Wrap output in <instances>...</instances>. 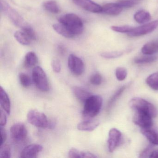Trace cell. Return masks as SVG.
I'll use <instances>...</instances> for the list:
<instances>
[{"instance_id": "cell-37", "label": "cell", "mask_w": 158, "mask_h": 158, "mask_svg": "<svg viewBox=\"0 0 158 158\" xmlns=\"http://www.w3.org/2000/svg\"><path fill=\"white\" fill-rule=\"evenodd\" d=\"M140 157L158 158V149H154L151 151L149 149H147L141 153Z\"/></svg>"}, {"instance_id": "cell-24", "label": "cell", "mask_w": 158, "mask_h": 158, "mask_svg": "<svg viewBox=\"0 0 158 158\" xmlns=\"http://www.w3.org/2000/svg\"><path fill=\"white\" fill-rule=\"evenodd\" d=\"M14 37L21 45L27 46L31 43V40L22 30L16 31L14 34Z\"/></svg>"}, {"instance_id": "cell-31", "label": "cell", "mask_w": 158, "mask_h": 158, "mask_svg": "<svg viewBox=\"0 0 158 158\" xmlns=\"http://www.w3.org/2000/svg\"><path fill=\"white\" fill-rule=\"evenodd\" d=\"M22 30L27 36L31 40H36V35L34 29L28 25H27L22 28Z\"/></svg>"}, {"instance_id": "cell-30", "label": "cell", "mask_w": 158, "mask_h": 158, "mask_svg": "<svg viewBox=\"0 0 158 158\" xmlns=\"http://www.w3.org/2000/svg\"><path fill=\"white\" fill-rule=\"evenodd\" d=\"M157 59V57L155 56H145V57L136 58L135 60V63L137 64H145L153 62L156 61Z\"/></svg>"}, {"instance_id": "cell-3", "label": "cell", "mask_w": 158, "mask_h": 158, "mask_svg": "<svg viewBox=\"0 0 158 158\" xmlns=\"http://www.w3.org/2000/svg\"><path fill=\"white\" fill-rule=\"evenodd\" d=\"M27 119L28 123L39 128L51 129L54 127V124L49 121L46 114L37 110H29Z\"/></svg>"}, {"instance_id": "cell-14", "label": "cell", "mask_w": 158, "mask_h": 158, "mask_svg": "<svg viewBox=\"0 0 158 158\" xmlns=\"http://www.w3.org/2000/svg\"><path fill=\"white\" fill-rule=\"evenodd\" d=\"M141 133L147 138V139L152 144L158 145V131L150 127L141 128Z\"/></svg>"}, {"instance_id": "cell-5", "label": "cell", "mask_w": 158, "mask_h": 158, "mask_svg": "<svg viewBox=\"0 0 158 158\" xmlns=\"http://www.w3.org/2000/svg\"><path fill=\"white\" fill-rule=\"evenodd\" d=\"M33 82L38 89L43 92L49 90L48 81L46 73L41 67L36 66L32 72Z\"/></svg>"}, {"instance_id": "cell-7", "label": "cell", "mask_w": 158, "mask_h": 158, "mask_svg": "<svg viewBox=\"0 0 158 158\" xmlns=\"http://www.w3.org/2000/svg\"><path fill=\"white\" fill-rule=\"evenodd\" d=\"M134 111L133 121L134 123L141 128L150 127L153 124V117L147 113L139 110Z\"/></svg>"}, {"instance_id": "cell-19", "label": "cell", "mask_w": 158, "mask_h": 158, "mask_svg": "<svg viewBox=\"0 0 158 158\" xmlns=\"http://www.w3.org/2000/svg\"><path fill=\"white\" fill-rule=\"evenodd\" d=\"M68 156L70 158H96L98 157L91 152L82 151H80L75 148H72L69 150Z\"/></svg>"}, {"instance_id": "cell-22", "label": "cell", "mask_w": 158, "mask_h": 158, "mask_svg": "<svg viewBox=\"0 0 158 158\" xmlns=\"http://www.w3.org/2000/svg\"><path fill=\"white\" fill-rule=\"evenodd\" d=\"M38 62L36 54L33 52H27L25 57L24 65L26 68H31L36 65Z\"/></svg>"}, {"instance_id": "cell-8", "label": "cell", "mask_w": 158, "mask_h": 158, "mask_svg": "<svg viewBox=\"0 0 158 158\" xmlns=\"http://www.w3.org/2000/svg\"><path fill=\"white\" fill-rule=\"evenodd\" d=\"M158 27V21L155 20L141 26L135 27L131 32L127 34V35L131 37L142 36L153 32Z\"/></svg>"}, {"instance_id": "cell-10", "label": "cell", "mask_w": 158, "mask_h": 158, "mask_svg": "<svg viewBox=\"0 0 158 158\" xmlns=\"http://www.w3.org/2000/svg\"><path fill=\"white\" fill-rule=\"evenodd\" d=\"M10 132L12 139L16 142L23 141L27 136V129L24 124L22 123L14 124L10 127Z\"/></svg>"}, {"instance_id": "cell-17", "label": "cell", "mask_w": 158, "mask_h": 158, "mask_svg": "<svg viewBox=\"0 0 158 158\" xmlns=\"http://www.w3.org/2000/svg\"><path fill=\"white\" fill-rule=\"evenodd\" d=\"M0 104L3 110L8 114H10V101L8 94L2 86L0 88Z\"/></svg>"}, {"instance_id": "cell-39", "label": "cell", "mask_w": 158, "mask_h": 158, "mask_svg": "<svg viewBox=\"0 0 158 158\" xmlns=\"http://www.w3.org/2000/svg\"><path fill=\"white\" fill-rule=\"evenodd\" d=\"M0 132H1V144H0V147L4 145L7 139V133L6 130L4 128L1 126V129H0Z\"/></svg>"}, {"instance_id": "cell-36", "label": "cell", "mask_w": 158, "mask_h": 158, "mask_svg": "<svg viewBox=\"0 0 158 158\" xmlns=\"http://www.w3.org/2000/svg\"><path fill=\"white\" fill-rule=\"evenodd\" d=\"M102 77L101 75L98 73H96L90 77L89 82L94 85H99L102 83Z\"/></svg>"}, {"instance_id": "cell-26", "label": "cell", "mask_w": 158, "mask_h": 158, "mask_svg": "<svg viewBox=\"0 0 158 158\" xmlns=\"http://www.w3.org/2000/svg\"><path fill=\"white\" fill-rule=\"evenodd\" d=\"M44 9L52 14H58L60 12V9L57 2L54 0H50L46 2L43 4Z\"/></svg>"}, {"instance_id": "cell-21", "label": "cell", "mask_w": 158, "mask_h": 158, "mask_svg": "<svg viewBox=\"0 0 158 158\" xmlns=\"http://www.w3.org/2000/svg\"><path fill=\"white\" fill-rule=\"evenodd\" d=\"M158 52V40L148 42L145 44L141 48V52L145 55H152Z\"/></svg>"}, {"instance_id": "cell-28", "label": "cell", "mask_w": 158, "mask_h": 158, "mask_svg": "<svg viewBox=\"0 0 158 158\" xmlns=\"http://www.w3.org/2000/svg\"><path fill=\"white\" fill-rule=\"evenodd\" d=\"M141 0H118L117 3L123 8H130L138 4Z\"/></svg>"}, {"instance_id": "cell-1", "label": "cell", "mask_w": 158, "mask_h": 158, "mask_svg": "<svg viewBox=\"0 0 158 158\" xmlns=\"http://www.w3.org/2000/svg\"><path fill=\"white\" fill-rule=\"evenodd\" d=\"M102 97L99 95H92L84 103L82 112L83 117L86 120L91 119L98 114L102 105Z\"/></svg>"}, {"instance_id": "cell-32", "label": "cell", "mask_w": 158, "mask_h": 158, "mask_svg": "<svg viewBox=\"0 0 158 158\" xmlns=\"http://www.w3.org/2000/svg\"><path fill=\"white\" fill-rule=\"evenodd\" d=\"M135 27L130 26H112L111 28L114 32L121 33H129L134 29Z\"/></svg>"}, {"instance_id": "cell-12", "label": "cell", "mask_w": 158, "mask_h": 158, "mask_svg": "<svg viewBox=\"0 0 158 158\" xmlns=\"http://www.w3.org/2000/svg\"><path fill=\"white\" fill-rule=\"evenodd\" d=\"M122 133L118 129L113 128L110 130L108 139V147L110 152H112L120 145Z\"/></svg>"}, {"instance_id": "cell-34", "label": "cell", "mask_w": 158, "mask_h": 158, "mask_svg": "<svg viewBox=\"0 0 158 158\" xmlns=\"http://www.w3.org/2000/svg\"><path fill=\"white\" fill-rule=\"evenodd\" d=\"M11 149L10 146L7 145H3L1 146L0 157L4 158H10L11 157Z\"/></svg>"}, {"instance_id": "cell-33", "label": "cell", "mask_w": 158, "mask_h": 158, "mask_svg": "<svg viewBox=\"0 0 158 158\" xmlns=\"http://www.w3.org/2000/svg\"><path fill=\"white\" fill-rule=\"evenodd\" d=\"M127 74V69L124 67H118L115 71V76L119 81H122L125 79Z\"/></svg>"}, {"instance_id": "cell-16", "label": "cell", "mask_w": 158, "mask_h": 158, "mask_svg": "<svg viewBox=\"0 0 158 158\" xmlns=\"http://www.w3.org/2000/svg\"><path fill=\"white\" fill-rule=\"evenodd\" d=\"M99 122L97 120L89 119L78 123L77 128L80 131H92L95 130L99 125Z\"/></svg>"}, {"instance_id": "cell-6", "label": "cell", "mask_w": 158, "mask_h": 158, "mask_svg": "<svg viewBox=\"0 0 158 158\" xmlns=\"http://www.w3.org/2000/svg\"><path fill=\"white\" fill-rule=\"evenodd\" d=\"M1 10L2 12L8 15L11 22L16 26L22 28L27 25L23 17L15 10L11 8L4 0H1Z\"/></svg>"}, {"instance_id": "cell-4", "label": "cell", "mask_w": 158, "mask_h": 158, "mask_svg": "<svg viewBox=\"0 0 158 158\" xmlns=\"http://www.w3.org/2000/svg\"><path fill=\"white\" fill-rule=\"evenodd\" d=\"M130 108L133 110L141 111L150 114L153 118L157 115V110L155 106L142 98H133L129 102Z\"/></svg>"}, {"instance_id": "cell-35", "label": "cell", "mask_w": 158, "mask_h": 158, "mask_svg": "<svg viewBox=\"0 0 158 158\" xmlns=\"http://www.w3.org/2000/svg\"><path fill=\"white\" fill-rule=\"evenodd\" d=\"M123 52L120 51L110 52H102L101 54L102 57L106 59H114L121 57Z\"/></svg>"}, {"instance_id": "cell-38", "label": "cell", "mask_w": 158, "mask_h": 158, "mask_svg": "<svg viewBox=\"0 0 158 158\" xmlns=\"http://www.w3.org/2000/svg\"><path fill=\"white\" fill-rule=\"evenodd\" d=\"M52 67L53 72L56 73H59L61 70V64L59 60L55 59L52 62Z\"/></svg>"}, {"instance_id": "cell-29", "label": "cell", "mask_w": 158, "mask_h": 158, "mask_svg": "<svg viewBox=\"0 0 158 158\" xmlns=\"http://www.w3.org/2000/svg\"><path fill=\"white\" fill-rule=\"evenodd\" d=\"M20 83L25 88L28 87L32 85V80L30 77L24 73H21L19 76Z\"/></svg>"}, {"instance_id": "cell-15", "label": "cell", "mask_w": 158, "mask_h": 158, "mask_svg": "<svg viewBox=\"0 0 158 158\" xmlns=\"http://www.w3.org/2000/svg\"><path fill=\"white\" fill-rule=\"evenodd\" d=\"M123 10V8L117 2L109 3L102 7V12L108 15L116 16L119 15Z\"/></svg>"}, {"instance_id": "cell-25", "label": "cell", "mask_w": 158, "mask_h": 158, "mask_svg": "<svg viewBox=\"0 0 158 158\" xmlns=\"http://www.w3.org/2000/svg\"><path fill=\"white\" fill-rule=\"evenodd\" d=\"M146 81L147 85L152 89L158 90V71L149 76Z\"/></svg>"}, {"instance_id": "cell-13", "label": "cell", "mask_w": 158, "mask_h": 158, "mask_svg": "<svg viewBox=\"0 0 158 158\" xmlns=\"http://www.w3.org/2000/svg\"><path fill=\"white\" fill-rule=\"evenodd\" d=\"M43 147L39 144H33L26 147L22 151L21 157L23 158H35L42 151Z\"/></svg>"}, {"instance_id": "cell-27", "label": "cell", "mask_w": 158, "mask_h": 158, "mask_svg": "<svg viewBox=\"0 0 158 158\" xmlns=\"http://www.w3.org/2000/svg\"><path fill=\"white\" fill-rule=\"evenodd\" d=\"M126 89V86H123L120 88L119 89H118L116 92H115V94H114V95L110 99L109 101V102H108V109H110V108L112 106L114 103L116 101V100L119 98V97L122 95L123 92L124 91V90H125Z\"/></svg>"}, {"instance_id": "cell-20", "label": "cell", "mask_w": 158, "mask_h": 158, "mask_svg": "<svg viewBox=\"0 0 158 158\" xmlns=\"http://www.w3.org/2000/svg\"><path fill=\"white\" fill-rule=\"evenodd\" d=\"M52 27L58 34L64 37L73 38L75 36V35L65 26L60 23L54 24L52 25Z\"/></svg>"}, {"instance_id": "cell-23", "label": "cell", "mask_w": 158, "mask_h": 158, "mask_svg": "<svg viewBox=\"0 0 158 158\" xmlns=\"http://www.w3.org/2000/svg\"><path fill=\"white\" fill-rule=\"evenodd\" d=\"M134 19L138 23L143 24L149 22L151 19V16L148 12L142 10L137 12L135 14Z\"/></svg>"}, {"instance_id": "cell-2", "label": "cell", "mask_w": 158, "mask_h": 158, "mask_svg": "<svg viewBox=\"0 0 158 158\" xmlns=\"http://www.w3.org/2000/svg\"><path fill=\"white\" fill-rule=\"evenodd\" d=\"M58 21L65 26L75 36L83 33L84 24L81 18L75 14L64 15L60 17Z\"/></svg>"}, {"instance_id": "cell-40", "label": "cell", "mask_w": 158, "mask_h": 158, "mask_svg": "<svg viewBox=\"0 0 158 158\" xmlns=\"http://www.w3.org/2000/svg\"><path fill=\"white\" fill-rule=\"evenodd\" d=\"M7 123V116L5 113L1 110V119H0V125L1 126H4Z\"/></svg>"}, {"instance_id": "cell-41", "label": "cell", "mask_w": 158, "mask_h": 158, "mask_svg": "<svg viewBox=\"0 0 158 158\" xmlns=\"http://www.w3.org/2000/svg\"><path fill=\"white\" fill-rule=\"evenodd\" d=\"M58 51H59V53L60 54H62V55H63L65 53V48H64V46H61V45H60V46H59L58 48Z\"/></svg>"}, {"instance_id": "cell-11", "label": "cell", "mask_w": 158, "mask_h": 158, "mask_svg": "<svg viewBox=\"0 0 158 158\" xmlns=\"http://www.w3.org/2000/svg\"><path fill=\"white\" fill-rule=\"evenodd\" d=\"M73 2L78 7L84 10L93 13H99L102 12V7L95 3L91 0H73Z\"/></svg>"}, {"instance_id": "cell-9", "label": "cell", "mask_w": 158, "mask_h": 158, "mask_svg": "<svg viewBox=\"0 0 158 158\" xmlns=\"http://www.w3.org/2000/svg\"><path fill=\"white\" fill-rule=\"evenodd\" d=\"M68 66L71 73L75 76L81 75L85 71V64L83 60L74 54L69 56Z\"/></svg>"}, {"instance_id": "cell-18", "label": "cell", "mask_w": 158, "mask_h": 158, "mask_svg": "<svg viewBox=\"0 0 158 158\" xmlns=\"http://www.w3.org/2000/svg\"><path fill=\"white\" fill-rule=\"evenodd\" d=\"M73 92L76 98L81 102L85 103L87 100L92 96L91 93L86 89L80 87L75 86L73 88Z\"/></svg>"}]
</instances>
